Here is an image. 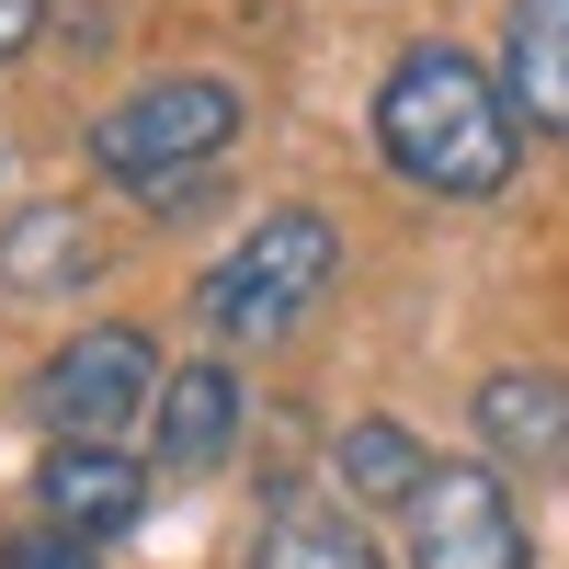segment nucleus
I'll use <instances>...</instances> for the list:
<instances>
[{
    "instance_id": "4",
    "label": "nucleus",
    "mask_w": 569,
    "mask_h": 569,
    "mask_svg": "<svg viewBox=\"0 0 569 569\" xmlns=\"http://www.w3.org/2000/svg\"><path fill=\"white\" fill-rule=\"evenodd\" d=\"M410 569H525V512H512L490 456H433V479L399 512Z\"/></svg>"
},
{
    "instance_id": "13",
    "label": "nucleus",
    "mask_w": 569,
    "mask_h": 569,
    "mask_svg": "<svg viewBox=\"0 0 569 569\" xmlns=\"http://www.w3.org/2000/svg\"><path fill=\"white\" fill-rule=\"evenodd\" d=\"M12 569H103L80 536H58V525H34V536H12Z\"/></svg>"
},
{
    "instance_id": "5",
    "label": "nucleus",
    "mask_w": 569,
    "mask_h": 569,
    "mask_svg": "<svg viewBox=\"0 0 569 569\" xmlns=\"http://www.w3.org/2000/svg\"><path fill=\"white\" fill-rule=\"evenodd\" d=\"M149 330H80V342H58L46 353V376H34V410H46V433L58 445H114V421L149 399Z\"/></svg>"
},
{
    "instance_id": "14",
    "label": "nucleus",
    "mask_w": 569,
    "mask_h": 569,
    "mask_svg": "<svg viewBox=\"0 0 569 569\" xmlns=\"http://www.w3.org/2000/svg\"><path fill=\"white\" fill-rule=\"evenodd\" d=\"M46 34V0H0V58H12V46H34Z\"/></svg>"
},
{
    "instance_id": "2",
    "label": "nucleus",
    "mask_w": 569,
    "mask_h": 569,
    "mask_svg": "<svg viewBox=\"0 0 569 569\" xmlns=\"http://www.w3.org/2000/svg\"><path fill=\"white\" fill-rule=\"evenodd\" d=\"M330 273H342V228H330L319 206H273L251 240L206 273V319L228 330V342H284V330L330 297Z\"/></svg>"
},
{
    "instance_id": "11",
    "label": "nucleus",
    "mask_w": 569,
    "mask_h": 569,
    "mask_svg": "<svg viewBox=\"0 0 569 569\" xmlns=\"http://www.w3.org/2000/svg\"><path fill=\"white\" fill-rule=\"evenodd\" d=\"M251 569H388V558L365 547L353 512H330V501H273L262 536H251Z\"/></svg>"
},
{
    "instance_id": "1",
    "label": "nucleus",
    "mask_w": 569,
    "mask_h": 569,
    "mask_svg": "<svg viewBox=\"0 0 569 569\" xmlns=\"http://www.w3.org/2000/svg\"><path fill=\"white\" fill-rule=\"evenodd\" d=\"M376 149H388V171L421 182V194L490 206L512 182V160H525V114H512V91L467 58V46H410V58L376 80Z\"/></svg>"
},
{
    "instance_id": "12",
    "label": "nucleus",
    "mask_w": 569,
    "mask_h": 569,
    "mask_svg": "<svg viewBox=\"0 0 569 569\" xmlns=\"http://www.w3.org/2000/svg\"><path fill=\"white\" fill-rule=\"evenodd\" d=\"M330 467H342V490H353V501H388V512H410V490L433 479V456H421L399 421H353Z\"/></svg>"
},
{
    "instance_id": "3",
    "label": "nucleus",
    "mask_w": 569,
    "mask_h": 569,
    "mask_svg": "<svg viewBox=\"0 0 569 569\" xmlns=\"http://www.w3.org/2000/svg\"><path fill=\"white\" fill-rule=\"evenodd\" d=\"M228 137H240V80H217V69H171V80H137L126 103L91 126V171H114V182H182V171H206Z\"/></svg>"
},
{
    "instance_id": "6",
    "label": "nucleus",
    "mask_w": 569,
    "mask_h": 569,
    "mask_svg": "<svg viewBox=\"0 0 569 569\" xmlns=\"http://www.w3.org/2000/svg\"><path fill=\"white\" fill-rule=\"evenodd\" d=\"M34 501H46V525H58V536L103 547V536H126L137 512H149V467L114 456V445H58V456L34 467Z\"/></svg>"
},
{
    "instance_id": "7",
    "label": "nucleus",
    "mask_w": 569,
    "mask_h": 569,
    "mask_svg": "<svg viewBox=\"0 0 569 569\" xmlns=\"http://www.w3.org/2000/svg\"><path fill=\"white\" fill-rule=\"evenodd\" d=\"M479 445L501 467H569V376L558 365H490L479 376Z\"/></svg>"
},
{
    "instance_id": "10",
    "label": "nucleus",
    "mask_w": 569,
    "mask_h": 569,
    "mask_svg": "<svg viewBox=\"0 0 569 569\" xmlns=\"http://www.w3.org/2000/svg\"><path fill=\"white\" fill-rule=\"evenodd\" d=\"M91 228H80V206H23L12 228H0V284L12 297H58V284H91Z\"/></svg>"
},
{
    "instance_id": "9",
    "label": "nucleus",
    "mask_w": 569,
    "mask_h": 569,
    "mask_svg": "<svg viewBox=\"0 0 569 569\" xmlns=\"http://www.w3.org/2000/svg\"><path fill=\"white\" fill-rule=\"evenodd\" d=\"M228 445H240V376H228V365H171V388H160V456L171 467H228Z\"/></svg>"
},
{
    "instance_id": "8",
    "label": "nucleus",
    "mask_w": 569,
    "mask_h": 569,
    "mask_svg": "<svg viewBox=\"0 0 569 569\" xmlns=\"http://www.w3.org/2000/svg\"><path fill=\"white\" fill-rule=\"evenodd\" d=\"M501 91L536 137L569 149V0H512L501 23Z\"/></svg>"
}]
</instances>
